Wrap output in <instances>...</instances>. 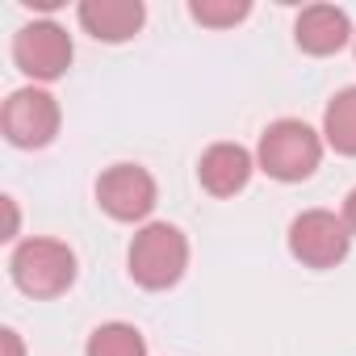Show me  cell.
Masks as SVG:
<instances>
[{"mask_svg":"<svg viewBox=\"0 0 356 356\" xmlns=\"http://www.w3.org/2000/svg\"><path fill=\"white\" fill-rule=\"evenodd\" d=\"M323 143L356 159V88H339L323 113Z\"/></svg>","mask_w":356,"mask_h":356,"instance_id":"8fae6325","label":"cell"},{"mask_svg":"<svg viewBox=\"0 0 356 356\" xmlns=\"http://www.w3.org/2000/svg\"><path fill=\"white\" fill-rule=\"evenodd\" d=\"M339 218H343V227H348V231H352V239H356V189L343 197V214H339Z\"/></svg>","mask_w":356,"mask_h":356,"instance_id":"9a60e30c","label":"cell"},{"mask_svg":"<svg viewBox=\"0 0 356 356\" xmlns=\"http://www.w3.org/2000/svg\"><path fill=\"white\" fill-rule=\"evenodd\" d=\"M97 202L113 222H143L159 202L155 176L138 163H113L97 176Z\"/></svg>","mask_w":356,"mask_h":356,"instance_id":"8992f818","label":"cell"},{"mask_svg":"<svg viewBox=\"0 0 356 356\" xmlns=\"http://www.w3.org/2000/svg\"><path fill=\"white\" fill-rule=\"evenodd\" d=\"M252 172H256V155L239 143H214L202 151L197 159V181L210 197H235L248 189L252 181Z\"/></svg>","mask_w":356,"mask_h":356,"instance_id":"ba28073f","label":"cell"},{"mask_svg":"<svg viewBox=\"0 0 356 356\" xmlns=\"http://www.w3.org/2000/svg\"><path fill=\"white\" fill-rule=\"evenodd\" d=\"M293 42L306 55H318V59L323 55H335V51H343L352 42V22L335 5H310L293 22Z\"/></svg>","mask_w":356,"mask_h":356,"instance_id":"30bf717a","label":"cell"},{"mask_svg":"<svg viewBox=\"0 0 356 356\" xmlns=\"http://www.w3.org/2000/svg\"><path fill=\"white\" fill-rule=\"evenodd\" d=\"M59 122H63L59 101L47 88H34V84L9 92L5 109H0V130H5V138L13 147H22V151H38L47 143H55Z\"/></svg>","mask_w":356,"mask_h":356,"instance_id":"5b68a950","label":"cell"},{"mask_svg":"<svg viewBox=\"0 0 356 356\" xmlns=\"http://www.w3.org/2000/svg\"><path fill=\"white\" fill-rule=\"evenodd\" d=\"M72 34L59 26V22H34V26H22L17 38H13V63L30 76V80H59L67 67H72Z\"/></svg>","mask_w":356,"mask_h":356,"instance_id":"52a82bcc","label":"cell"},{"mask_svg":"<svg viewBox=\"0 0 356 356\" xmlns=\"http://www.w3.org/2000/svg\"><path fill=\"white\" fill-rule=\"evenodd\" d=\"M126 260H130L134 285L159 293V289H172L185 277V268H189V239H185L181 227H172V222H147L130 239V256Z\"/></svg>","mask_w":356,"mask_h":356,"instance_id":"7a4b0ae2","label":"cell"},{"mask_svg":"<svg viewBox=\"0 0 356 356\" xmlns=\"http://www.w3.org/2000/svg\"><path fill=\"white\" fill-rule=\"evenodd\" d=\"M76 17L97 42H130L143 30L147 9H143V0H84Z\"/></svg>","mask_w":356,"mask_h":356,"instance_id":"9c48e42d","label":"cell"},{"mask_svg":"<svg viewBox=\"0 0 356 356\" xmlns=\"http://www.w3.org/2000/svg\"><path fill=\"white\" fill-rule=\"evenodd\" d=\"M0 356H26V343H22V335L13 327L0 331Z\"/></svg>","mask_w":356,"mask_h":356,"instance_id":"5bb4252c","label":"cell"},{"mask_svg":"<svg viewBox=\"0 0 356 356\" xmlns=\"http://www.w3.org/2000/svg\"><path fill=\"white\" fill-rule=\"evenodd\" d=\"M84 356H147V339L130 323H101L88 335Z\"/></svg>","mask_w":356,"mask_h":356,"instance_id":"7c38bea8","label":"cell"},{"mask_svg":"<svg viewBox=\"0 0 356 356\" xmlns=\"http://www.w3.org/2000/svg\"><path fill=\"white\" fill-rule=\"evenodd\" d=\"M248 13H252V0H193L189 5V17L210 26V30H231Z\"/></svg>","mask_w":356,"mask_h":356,"instance_id":"4fadbf2b","label":"cell"},{"mask_svg":"<svg viewBox=\"0 0 356 356\" xmlns=\"http://www.w3.org/2000/svg\"><path fill=\"white\" fill-rule=\"evenodd\" d=\"M9 277L26 298H59L76 285V252L59 239H26L9 256Z\"/></svg>","mask_w":356,"mask_h":356,"instance_id":"3957f363","label":"cell"},{"mask_svg":"<svg viewBox=\"0 0 356 356\" xmlns=\"http://www.w3.org/2000/svg\"><path fill=\"white\" fill-rule=\"evenodd\" d=\"M323 163V134L298 118H281L273 126H264L260 143H256V168L281 185H298L310 181Z\"/></svg>","mask_w":356,"mask_h":356,"instance_id":"6da1fadb","label":"cell"},{"mask_svg":"<svg viewBox=\"0 0 356 356\" xmlns=\"http://www.w3.org/2000/svg\"><path fill=\"white\" fill-rule=\"evenodd\" d=\"M289 252L298 264L306 268H335L348 260L352 252V231L343 227L339 214L331 210H302L293 222H289Z\"/></svg>","mask_w":356,"mask_h":356,"instance_id":"277c9868","label":"cell"}]
</instances>
